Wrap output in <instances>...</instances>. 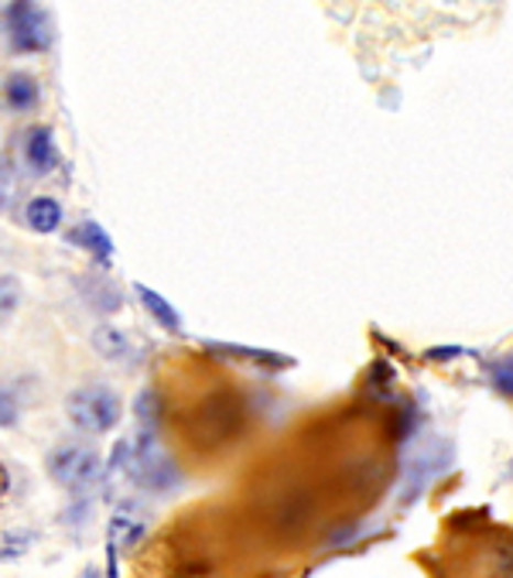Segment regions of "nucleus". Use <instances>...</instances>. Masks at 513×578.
Masks as SVG:
<instances>
[{
	"label": "nucleus",
	"instance_id": "obj_1",
	"mask_svg": "<svg viewBox=\"0 0 513 578\" xmlns=\"http://www.w3.org/2000/svg\"><path fill=\"white\" fill-rule=\"evenodd\" d=\"M66 414L79 432L107 435L120 422V397L110 388H103V383H86V388L69 394Z\"/></svg>",
	"mask_w": 513,
	"mask_h": 578
},
{
	"label": "nucleus",
	"instance_id": "obj_2",
	"mask_svg": "<svg viewBox=\"0 0 513 578\" xmlns=\"http://www.w3.org/2000/svg\"><path fill=\"white\" fill-rule=\"evenodd\" d=\"M48 476L55 479L58 487H66L73 493H83V490L100 483L103 462L86 445H58L55 452L48 456Z\"/></svg>",
	"mask_w": 513,
	"mask_h": 578
},
{
	"label": "nucleus",
	"instance_id": "obj_3",
	"mask_svg": "<svg viewBox=\"0 0 513 578\" xmlns=\"http://www.w3.org/2000/svg\"><path fill=\"white\" fill-rule=\"evenodd\" d=\"M127 469H131L138 483L148 490H168L175 483V466L162 452L154 432H141L138 448H131V459H127Z\"/></svg>",
	"mask_w": 513,
	"mask_h": 578
},
{
	"label": "nucleus",
	"instance_id": "obj_4",
	"mask_svg": "<svg viewBox=\"0 0 513 578\" xmlns=\"http://www.w3.org/2000/svg\"><path fill=\"white\" fill-rule=\"evenodd\" d=\"M8 35L18 52H42L48 45V21L35 0H14L8 8Z\"/></svg>",
	"mask_w": 513,
	"mask_h": 578
},
{
	"label": "nucleus",
	"instance_id": "obj_5",
	"mask_svg": "<svg viewBox=\"0 0 513 578\" xmlns=\"http://www.w3.org/2000/svg\"><path fill=\"white\" fill-rule=\"evenodd\" d=\"M24 162L31 168V175H48L58 165V151L52 141L48 127H31L28 138H24Z\"/></svg>",
	"mask_w": 513,
	"mask_h": 578
},
{
	"label": "nucleus",
	"instance_id": "obj_6",
	"mask_svg": "<svg viewBox=\"0 0 513 578\" xmlns=\"http://www.w3.org/2000/svg\"><path fill=\"white\" fill-rule=\"evenodd\" d=\"M66 240L79 250H86L89 257H96V261H110V253H113V240L107 237V230L100 227V222H92V219H83L79 227H73L66 233Z\"/></svg>",
	"mask_w": 513,
	"mask_h": 578
},
{
	"label": "nucleus",
	"instance_id": "obj_7",
	"mask_svg": "<svg viewBox=\"0 0 513 578\" xmlns=\"http://www.w3.org/2000/svg\"><path fill=\"white\" fill-rule=\"evenodd\" d=\"M92 346L100 352L103 360H113V363H127L134 357V346H131V336L120 332L117 326H96L92 332Z\"/></svg>",
	"mask_w": 513,
	"mask_h": 578
},
{
	"label": "nucleus",
	"instance_id": "obj_8",
	"mask_svg": "<svg viewBox=\"0 0 513 578\" xmlns=\"http://www.w3.org/2000/svg\"><path fill=\"white\" fill-rule=\"evenodd\" d=\"M39 96H42V89H39V79H35V76L11 73V76L4 79V103H8L11 110H18V113H24V110L35 107Z\"/></svg>",
	"mask_w": 513,
	"mask_h": 578
},
{
	"label": "nucleus",
	"instance_id": "obj_9",
	"mask_svg": "<svg viewBox=\"0 0 513 578\" xmlns=\"http://www.w3.org/2000/svg\"><path fill=\"white\" fill-rule=\"evenodd\" d=\"M24 222L35 233H55L62 227V206L52 196H35L24 206Z\"/></svg>",
	"mask_w": 513,
	"mask_h": 578
},
{
	"label": "nucleus",
	"instance_id": "obj_10",
	"mask_svg": "<svg viewBox=\"0 0 513 578\" xmlns=\"http://www.w3.org/2000/svg\"><path fill=\"white\" fill-rule=\"evenodd\" d=\"M138 298H141V305L151 312V318L157 326H165V329H172V332H178L182 329V315L172 308V302H165L157 292H151V287H144V284H138Z\"/></svg>",
	"mask_w": 513,
	"mask_h": 578
},
{
	"label": "nucleus",
	"instance_id": "obj_11",
	"mask_svg": "<svg viewBox=\"0 0 513 578\" xmlns=\"http://www.w3.org/2000/svg\"><path fill=\"white\" fill-rule=\"evenodd\" d=\"M86 302L92 305V308H100V312H117L120 305H123V298H120V292L110 284V281H103V277H89V284H86Z\"/></svg>",
	"mask_w": 513,
	"mask_h": 578
},
{
	"label": "nucleus",
	"instance_id": "obj_12",
	"mask_svg": "<svg viewBox=\"0 0 513 578\" xmlns=\"http://www.w3.org/2000/svg\"><path fill=\"white\" fill-rule=\"evenodd\" d=\"M141 537H144V524L134 521L131 513H117L113 524H110V541L120 544V548L127 552V548H134Z\"/></svg>",
	"mask_w": 513,
	"mask_h": 578
},
{
	"label": "nucleus",
	"instance_id": "obj_13",
	"mask_svg": "<svg viewBox=\"0 0 513 578\" xmlns=\"http://www.w3.org/2000/svg\"><path fill=\"white\" fill-rule=\"evenodd\" d=\"M134 414H138V422H141L144 432H154L157 417H162V401H157L154 391H141L138 394V404H134Z\"/></svg>",
	"mask_w": 513,
	"mask_h": 578
},
{
	"label": "nucleus",
	"instance_id": "obj_14",
	"mask_svg": "<svg viewBox=\"0 0 513 578\" xmlns=\"http://www.w3.org/2000/svg\"><path fill=\"white\" fill-rule=\"evenodd\" d=\"M21 305V284L11 274H0V318L14 315Z\"/></svg>",
	"mask_w": 513,
	"mask_h": 578
},
{
	"label": "nucleus",
	"instance_id": "obj_15",
	"mask_svg": "<svg viewBox=\"0 0 513 578\" xmlns=\"http://www.w3.org/2000/svg\"><path fill=\"white\" fill-rule=\"evenodd\" d=\"M493 383L503 397H513V360H500L493 370Z\"/></svg>",
	"mask_w": 513,
	"mask_h": 578
},
{
	"label": "nucleus",
	"instance_id": "obj_16",
	"mask_svg": "<svg viewBox=\"0 0 513 578\" xmlns=\"http://www.w3.org/2000/svg\"><path fill=\"white\" fill-rule=\"evenodd\" d=\"M14 422H18V397L0 388V428L14 425Z\"/></svg>",
	"mask_w": 513,
	"mask_h": 578
},
{
	"label": "nucleus",
	"instance_id": "obj_17",
	"mask_svg": "<svg viewBox=\"0 0 513 578\" xmlns=\"http://www.w3.org/2000/svg\"><path fill=\"white\" fill-rule=\"evenodd\" d=\"M11 196H14V172H11V165L0 162V209L11 203Z\"/></svg>",
	"mask_w": 513,
	"mask_h": 578
},
{
	"label": "nucleus",
	"instance_id": "obj_18",
	"mask_svg": "<svg viewBox=\"0 0 513 578\" xmlns=\"http://www.w3.org/2000/svg\"><path fill=\"white\" fill-rule=\"evenodd\" d=\"M4 490H8V476H4V469H0V497H4Z\"/></svg>",
	"mask_w": 513,
	"mask_h": 578
}]
</instances>
